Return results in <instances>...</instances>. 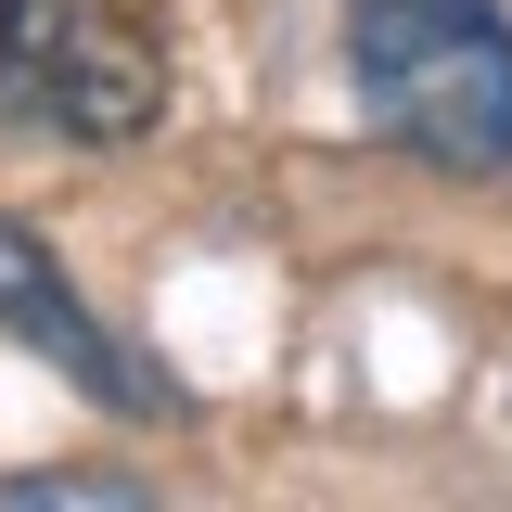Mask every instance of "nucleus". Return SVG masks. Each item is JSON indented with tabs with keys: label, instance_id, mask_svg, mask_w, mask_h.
Segmentation results:
<instances>
[{
	"label": "nucleus",
	"instance_id": "f257e3e1",
	"mask_svg": "<svg viewBox=\"0 0 512 512\" xmlns=\"http://www.w3.org/2000/svg\"><path fill=\"white\" fill-rule=\"evenodd\" d=\"M346 77L423 167H512V13L500 0H346Z\"/></svg>",
	"mask_w": 512,
	"mask_h": 512
},
{
	"label": "nucleus",
	"instance_id": "7ed1b4c3",
	"mask_svg": "<svg viewBox=\"0 0 512 512\" xmlns=\"http://www.w3.org/2000/svg\"><path fill=\"white\" fill-rule=\"evenodd\" d=\"M0 320H13L26 346H52V359H64V384H90L103 410H167V384L116 359V333H103V320L64 295V269L26 244V231H0Z\"/></svg>",
	"mask_w": 512,
	"mask_h": 512
},
{
	"label": "nucleus",
	"instance_id": "f03ea898",
	"mask_svg": "<svg viewBox=\"0 0 512 512\" xmlns=\"http://www.w3.org/2000/svg\"><path fill=\"white\" fill-rule=\"evenodd\" d=\"M0 116L64 141H141L167 116L154 0H0Z\"/></svg>",
	"mask_w": 512,
	"mask_h": 512
},
{
	"label": "nucleus",
	"instance_id": "20e7f679",
	"mask_svg": "<svg viewBox=\"0 0 512 512\" xmlns=\"http://www.w3.org/2000/svg\"><path fill=\"white\" fill-rule=\"evenodd\" d=\"M0 512H141V487H116V474H26V487H0Z\"/></svg>",
	"mask_w": 512,
	"mask_h": 512
}]
</instances>
